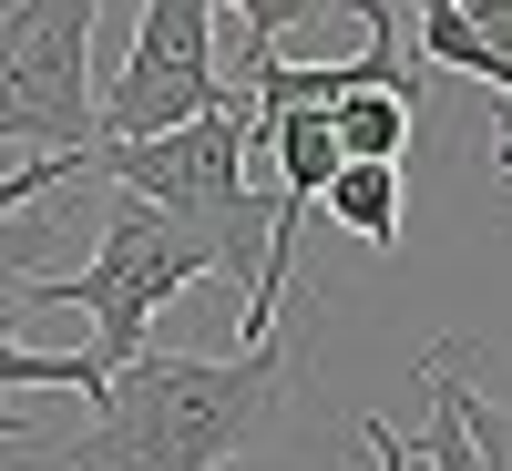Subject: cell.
<instances>
[{"label":"cell","instance_id":"30bf717a","mask_svg":"<svg viewBox=\"0 0 512 471\" xmlns=\"http://www.w3.org/2000/svg\"><path fill=\"white\" fill-rule=\"evenodd\" d=\"M72 175H93V164H72V154H21V164H0V226H21L31 205H52Z\"/></svg>","mask_w":512,"mask_h":471},{"label":"cell","instance_id":"5b68a950","mask_svg":"<svg viewBox=\"0 0 512 471\" xmlns=\"http://www.w3.org/2000/svg\"><path fill=\"white\" fill-rule=\"evenodd\" d=\"M93 0H31V31L21 52L0 62V154L31 144V154H72L93 164L103 144V113H93Z\"/></svg>","mask_w":512,"mask_h":471},{"label":"cell","instance_id":"7a4b0ae2","mask_svg":"<svg viewBox=\"0 0 512 471\" xmlns=\"http://www.w3.org/2000/svg\"><path fill=\"white\" fill-rule=\"evenodd\" d=\"M93 164L113 175V195L154 205V216L195 226L205 246L226 256V277L256 297V277H267V236H277V195H256V113L246 93L226 82V103L185 123V134H154V144H93Z\"/></svg>","mask_w":512,"mask_h":471},{"label":"cell","instance_id":"277c9868","mask_svg":"<svg viewBox=\"0 0 512 471\" xmlns=\"http://www.w3.org/2000/svg\"><path fill=\"white\" fill-rule=\"evenodd\" d=\"M226 11L216 0H144L134 11V52L103 82V144H154V134H185L226 103Z\"/></svg>","mask_w":512,"mask_h":471},{"label":"cell","instance_id":"52a82bcc","mask_svg":"<svg viewBox=\"0 0 512 471\" xmlns=\"http://www.w3.org/2000/svg\"><path fill=\"white\" fill-rule=\"evenodd\" d=\"M410 123H420V93H410V82H369V93H349V103L328 113L338 164H400V154H410Z\"/></svg>","mask_w":512,"mask_h":471},{"label":"cell","instance_id":"5bb4252c","mask_svg":"<svg viewBox=\"0 0 512 471\" xmlns=\"http://www.w3.org/2000/svg\"><path fill=\"white\" fill-rule=\"evenodd\" d=\"M0 441H21V451H31V441H41V431H31V420H21V410H11V400H0Z\"/></svg>","mask_w":512,"mask_h":471},{"label":"cell","instance_id":"9a60e30c","mask_svg":"<svg viewBox=\"0 0 512 471\" xmlns=\"http://www.w3.org/2000/svg\"><path fill=\"white\" fill-rule=\"evenodd\" d=\"M492 154H502V175H512V113H502V134H492Z\"/></svg>","mask_w":512,"mask_h":471},{"label":"cell","instance_id":"9c48e42d","mask_svg":"<svg viewBox=\"0 0 512 471\" xmlns=\"http://www.w3.org/2000/svg\"><path fill=\"white\" fill-rule=\"evenodd\" d=\"M431 359H441V379H451V410H461V431H472V461H482V471H512V410L472 390L461 349H431Z\"/></svg>","mask_w":512,"mask_h":471},{"label":"cell","instance_id":"4fadbf2b","mask_svg":"<svg viewBox=\"0 0 512 471\" xmlns=\"http://www.w3.org/2000/svg\"><path fill=\"white\" fill-rule=\"evenodd\" d=\"M21 31H31V0H0V62L21 52Z\"/></svg>","mask_w":512,"mask_h":471},{"label":"cell","instance_id":"7c38bea8","mask_svg":"<svg viewBox=\"0 0 512 471\" xmlns=\"http://www.w3.org/2000/svg\"><path fill=\"white\" fill-rule=\"evenodd\" d=\"M359 451H369V471H420V451L390 431V420H359Z\"/></svg>","mask_w":512,"mask_h":471},{"label":"cell","instance_id":"8fae6325","mask_svg":"<svg viewBox=\"0 0 512 471\" xmlns=\"http://www.w3.org/2000/svg\"><path fill=\"white\" fill-rule=\"evenodd\" d=\"M420 390H431V441H420V471H482V461H472V431H461V410H451L441 359H420Z\"/></svg>","mask_w":512,"mask_h":471},{"label":"cell","instance_id":"8992f818","mask_svg":"<svg viewBox=\"0 0 512 471\" xmlns=\"http://www.w3.org/2000/svg\"><path fill=\"white\" fill-rule=\"evenodd\" d=\"M410 41L441 72H472L492 93H512V0H431V11H410Z\"/></svg>","mask_w":512,"mask_h":471},{"label":"cell","instance_id":"ba28073f","mask_svg":"<svg viewBox=\"0 0 512 471\" xmlns=\"http://www.w3.org/2000/svg\"><path fill=\"white\" fill-rule=\"evenodd\" d=\"M318 205H328L359 246L390 256V246H400V216H410V185H400V164H338V185H328Z\"/></svg>","mask_w":512,"mask_h":471},{"label":"cell","instance_id":"6da1fadb","mask_svg":"<svg viewBox=\"0 0 512 471\" xmlns=\"http://www.w3.org/2000/svg\"><path fill=\"white\" fill-rule=\"evenodd\" d=\"M287 410H297L287 328L236 359L144 349L134 369H113V390L93 400V431L62 451V471H216V461L256 451Z\"/></svg>","mask_w":512,"mask_h":471},{"label":"cell","instance_id":"3957f363","mask_svg":"<svg viewBox=\"0 0 512 471\" xmlns=\"http://www.w3.org/2000/svg\"><path fill=\"white\" fill-rule=\"evenodd\" d=\"M195 277H226V256L205 246L195 226L154 216V205H134V195H113L103 226H93V267L41 277L31 308H82V318H93V359H103V369H134L154 308H164V297H185Z\"/></svg>","mask_w":512,"mask_h":471}]
</instances>
